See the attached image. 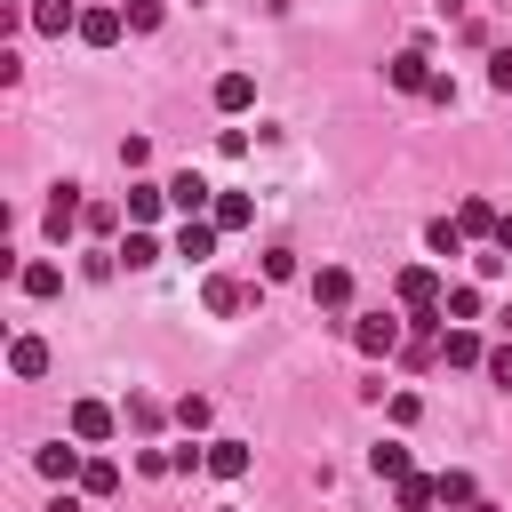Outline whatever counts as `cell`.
<instances>
[{
	"label": "cell",
	"instance_id": "6",
	"mask_svg": "<svg viewBox=\"0 0 512 512\" xmlns=\"http://www.w3.org/2000/svg\"><path fill=\"white\" fill-rule=\"evenodd\" d=\"M440 360H448V368H488V344L456 320V328H440Z\"/></svg>",
	"mask_w": 512,
	"mask_h": 512
},
{
	"label": "cell",
	"instance_id": "10",
	"mask_svg": "<svg viewBox=\"0 0 512 512\" xmlns=\"http://www.w3.org/2000/svg\"><path fill=\"white\" fill-rule=\"evenodd\" d=\"M32 32L64 40V32H80V8H72V0H32Z\"/></svg>",
	"mask_w": 512,
	"mask_h": 512
},
{
	"label": "cell",
	"instance_id": "15",
	"mask_svg": "<svg viewBox=\"0 0 512 512\" xmlns=\"http://www.w3.org/2000/svg\"><path fill=\"white\" fill-rule=\"evenodd\" d=\"M16 288H24V296H56V288H64V264H48V256H40V264H16Z\"/></svg>",
	"mask_w": 512,
	"mask_h": 512
},
{
	"label": "cell",
	"instance_id": "26",
	"mask_svg": "<svg viewBox=\"0 0 512 512\" xmlns=\"http://www.w3.org/2000/svg\"><path fill=\"white\" fill-rule=\"evenodd\" d=\"M440 312H448V320H480V288H448Z\"/></svg>",
	"mask_w": 512,
	"mask_h": 512
},
{
	"label": "cell",
	"instance_id": "11",
	"mask_svg": "<svg viewBox=\"0 0 512 512\" xmlns=\"http://www.w3.org/2000/svg\"><path fill=\"white\" fill-rule=\"evenodd\" d=\"M392 504H400V512H432V504H440V480L408 472V480H392Z\"/></svg>",
	"mask_w": 512,
	"mask_h": 512
},
{
	"label": "cell",
	"instance_id": "4",
	"mask_svg": "<svg viewBox=\"0 0 512 512\" xmlns=\"http://www.w3.org/2000/svg\"><path fill=\"white\" fill-rule=\"evenodd\" d=\"M120 32H128V8H104V0L80 8V40H88V48H112Z\"/></svg>",
	"mask_w": 512,
	"mask_h": 512
},
{
	"label": "cell",
	"instance_id": "33",
	"mask_svg": "<svg viewBox=\"0 0 512 512\" xmlns=\"http://www.w3.org/2000/svg\"><path fill=\"white\" fill-rule=\"evenodd\" d=\"M48 512H88V504H80V496H56V504H48Z\"/></svg>",
	"mask_w": 512,
	"mask_h": 512
},
{
	"label": "cell",
	"instance_id": "22",
	"mask_svg": "<svg viewBox=\"0 0 512 512\" xmlns=\"http://www.w3.org/2000/svg\"><path fill=\"white\" fill-rule=\"evenodd\" d=\"M440 480V504L448 512H464V504H480V488H472V472H432Z\"/></svg>",
	"mask_w": 512,
	"mask_h": 512
},
{
	"label": "cell",
	"instance_id": "27",
	"mask_svg": "<svg viewBox=\"0 0 512 512\" xmlns=\"http://www.w3.org/2000/svg\"><path fill=\"white\" fill-rule=\"evenodd\" d=\"M176 424H184V432H208V400L184 392V400H176Z\"/></svg>",
	"mask_w": 512,
	"mask_h": 512
},
{
	"label": "cell",
	"instance_id": "24",
	"mask_svg": "<svg viewBox=\"0 0 512 512\" xmlns=\"http://www.w3.org/2000/svg\"><path fill=\"white\" fill-rule=\"evenodd\" d=\"M200 296H208V312H240V304H248V288H240V280H224V272H216Z\"/></svg>",
	"mask_w": 512,
	"mask_h": 512
},
{
	"label": "cell",
	"instance_id": "14",
	"mask_svg": "<svg viewBox=\"0 0 512 512\" xmlns=\"http://www.w3.org/2000/svg\"><path fill=\"white\" fill-rule=\"evenodd\" d=\"M208 216H216V232H240V224H256V200H248V192H216Z\"/></svg>",
	"mask_w": 512,
	"mask_h": 512
},
{
	"label": "cell",
	"instance_id": "5",
	"mask_svg": "<svg viewBox=\"0 0 512 512\" xmlns=\"http://www.w3.org/2000/svg\"><path fill=\"white\" fill-rule=\"evenodd\" d=\"M168 208H176V216H208V208H216L208 176H192V168H184V176H168Z\"/></svg>",
	"mask_w": 512,
	"mask_h": 512
},
{
	"label": "cell",
	"instance_id": "19",
	"mask_svg": "<svg viewBox=\"0 0 512 512\" xmlns=\"http://www.w3.org/2000/svg\"><path fill=\"white\" fill-rule=\"evenodd\" d=\"M32 464H40V472H48V480H80V464H88V456H80V448H64V440H56V448H40V456H32Z\"/></svg>",
	"mask_w": 512,
	"mask_h": 512
},
{
	"label": "cell",
	"instance_id": "20",
	"mask_svg": "<svg viewBox=\"0 0 512 512\" xmlns=\"http://www.w3.org/2000/svg\"><path fill=\"white\" fill-rule=\"evenodd\" d=\"M8 368H16V376H40V368H48V344H40V336H16V344H8Z\"/></svg>",
	"mask_w": 512,
	"mask_h": 512
},
{
	"label": "cell",
	"instance_id": "9",
	"mask_svg": "<svg viewBox=\"0 0 512 512\" xmlns=\"http://www.w3.org/2000/svg\"><path fill=\"white\" fill-rule=\"evenodd\" d=\"M312 304L344 312V304H352V272H344V264H320V272H312Z\"/></svg>",
	"mask_w": 512,
	"mask_h": 512
},
{
	"label": "cell",
	"instance_id": "28",
	"mask_svg": "<svg viewBox=\"0 0 512 512\" xmlns=\"http://www.w3.org/2000/svg\"><path fill=\"white\" fill-rule=\"evenodd\" d=\"M120 8H128V32H152V24H160V16H168V8H160V0H120Z\"/></svg>",
	"mask_w": 512,
	"mask_h": 512
},
{
	"label": "cell",
	"instance_id": "23",
	"mask_svg": "<svg viewBox=\"0 0 512 512\" xmlns=\"http://www.w3.org/2000/svg\"><path fill=\"white\" fill-rule=\"evenodd\" d=\"M496 216H504V208H488V200H464V208H456L464 240H472V232H488V240H496Z\"/></svg>",
	"mask_w": 512,
	"mask_h": 512
},
{
	"label": "cell",
	"instance_id": "18",
	"mask_svg": "<svg viewBox=\"0 0 512 512\" xmlns=\"http://www.w3.org/2000/svg\"><path fill=\"white\" fill-rule=\"evenodd\" d=\"M368 464H376V480H408V472H416L400 440H376V448H368Z\"/></svg>",
	"mask_w": 512,
	"mask_h": 512
},
{
	"label": "cell",
	"instance_id": "7",
	"mask_svg": "<svg viewBox=\"0 0 512 512\" xmlns=\"http://www.w3.org/2000/svg\"><path fill=\"white\" fill-rule=\"evenodd\" d=\"M176 256H184V264H208V256H216V216H184Z\"/></svg>",
	"mask_w": 512,
	"mask_h": 512
},
{
	"label": "cell",
	"instance_id": "16",
	"mask_svg": "<svg viewBox=\"0 0 512 512\" xmlns=\"http://www.w3.org/2000/svg\"><path fill=\"white\" fill-rule=\"evenodd\" d=\"M208 472L216 480H240L248 472V440H208Z\"/></svg>",
	"mask_w": 512,
	"mask_h": 512
},
{
	"label": "cell",
	"instance_id": "21",
	"mask_svg": "<svg viewBox=\"0 0 512 512\" xmlns=\"http://www.w3.org/2000/svg\"><path fill=\"white\" fill-rule=\"evenodd\" d=\"M80 488H88V496H112V488H120V464H112V456H88V464H80Z\"/></svg>",
	"mask_w": 512,
	"mask_h": 512
},
{
	"label": "cell",
	"instance_id": "8",
	"mask_svg": "<svg viewBox=\"0 0 512 512\" xmlns=\"http://www.w3.org/2000/svg\"><path fill=\"white\" fill-rule=\"evenodd\" d=\"M64 424H72V440H112V424H120V416H112L104 400H72V416H64Z\"/></svg>",
	"mask_w": 512,
	"mask_h": 512
},
{
	"label": "cell",
	"instance_id": "2",
	"mask_svg": "<svg viewBox=\"0 0 512 512\" xmlns=\"http://www.w3.org/2000/svg\"><path fill=\"white\" fill-rule=\"evenodd\" d=\"M392 288H400V304H408V312H440V304H448V296H440V272H432V264H408V272H400Z\"/></svg>",
	"mask_w": 512,
	"mask_h": 512
},
{
	"label": "cell",
	"instance_id": "34",
	"mask_svg": "<svg viewBox=\"0 0 512 512\" xmlns=\"http://www.w3.org/2000/svg\"><path fill=\"white\" fill-rule=\"evenodd\" d=\"M8 16H32V0H8Z\"/></svg>",
	"mask_w": 512,
	"mask_h": 512
},
{
	"label": "cell",
	"instance_id": "3",
	"mask_svg": "<svg viewBox=\"0 0 512 512\" xmlns=\"http://www.w3.org/2000/svg\"><path fill=\"white\" fill-rule=\"evenodd\" d=\"M384 80H392L400 96H424V88H432V56H424V48H400V56L384 64Z\"/></svg>",
	"mask_w": 512,
	"mask_h": 512
},
{
	"label": "cell",
	"instance_id": "35",
	"mask_svg": "<svg viewBox=\"0 0 512 512\" xmlns=\"http://www.w3.org/2000/svg\"><path fill=\"white\" fill-rule=\"evenodd\" d=\"M464 512H496V504H464Z\"/></svg>",
	"mask_w": 512,
	"mask_h": 512
},
{
	"label": "cell",
	"instance_id": "31",
	"mask_svg": "<svg viewBox=\"0 0 512 512\" xmlns=\"http://www.w3.org/2000/svg\"><path fill=\"white\" fill-rule=\"evenodd\" d=\"M488 80H496V88L512 96V48H496V56H488Z\"/></svg>",
	"mask_w": 512,
	"mask_h": 512
},
{
	"label": "cell",
	"instance_id": "29",
	"mask_svg": "<svg viewBox=\"0 0 512 512\" xmlns=\"http://www.w3.org/2000/svg\"><path fill=\"white\" fill-rule=\"evenodd\" d=\"M264 280H296V248H264Z\"/></svg>",
	"mask_w": 512,
	"mask_h": 512
},
{
	"label": "cell",
	"instance_id": "25",
	"mask_svg": "<svg viewBox=\"0 0 512 512\" xmlns=\"http://www.w3.org/2000/svg\"><path fill=\"white\" fill-rule=\"evenodd\" d=\"M424 240H432V256H464V224H448V216H440Z\"/></svg>",
	"mask_w": 512,
	"mask_h": 512
},
{
	"label": "cell",
	"instance_id": "12",
	"mask_svg": "<svg viewBox=\"0 0 512 512\" xmlns=\"http://www.w3.org/2000/svg\"><path fill=\"white\" fill-rule=\"evenodd\" d=\"M208 96H216V112H248V104H256V80H248V72H224Z\"/></svg>",
	"mask_w": 512,
	"mask_h": 512
},
{
	"label": "cell",
	"instance_id": "1",
	"mask_svg": "<svg viewBox=\"0 0 512 512\" xmlns=\"http://www.w3.org/2000/svg\"><path fill=\"white\" fill-rule=\"evenodd\" d=\"M352 344H360L368 360H384V352H400V344H408V328H400L392 312H368V320H352Z\"/></svg>",
	"mask_w": 512,
	"mask_h": 512
},
{
	"label": "cell",
	"instance_id": "17",
	"mask_svg": "<svg viewBox=\"0 0 512 512\" xmlns=\"http://www.w3.org/2000/svg\"><path fill=\"white\" fill-rule=\"evenodd\" d=\"M120 264H128V272H144V264H160V240H152L144 224H128V240H120Z\"/></svg>",
	"mask_w": 512,
	"mask_h": 512
},
{
	"label": "cell",
	"instance_id": "30",
	"mask_svg": "<svg viewBox=\"0 0 512 512\" xmlns=\"http://www.w3.org/2000/svg\"><path fill=\"white\" fill-rule=\"evenodd\" d=\"M168 472H208V448H168Z\"/></svg>",
	"mask_w": 512,
	"mask_h": 512
},
{
	"label": "cell",
	"instance_id": "13",
	"mask_svg": "<svg viewBox=\"0 0 512 512\" xmlns=\"http://www.w3.org/2000/svg\"><path fill=\"white\" fill-rule=\"evenodd\" d=\"M120 208H128V224H152V216L168 208V184H128V200H120Z\"/></svg>",
	"mask_w": 512,
	"mask_h": 512
},
{
	"label": "cell",
	"instance_id": "32",
	"mask_svg": "<svg viewBox=\"0 0 512 512\" xmlns=\"http://www.w3.org/2000/svg\"><path fill=\"white\" fill-rule=\"evenodd\" d=\"M488 376H496V384L512 392V344H496V352H488Z\"/></svg>",
	"mask_w": 512,
	"mask_h": 512
}]
</instances>
